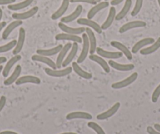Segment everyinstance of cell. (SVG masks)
Wrapping results in <instances>:
<instances>
[{
	"label": "cell",
	"instance_id": "obj_1",
	"mask_svg": "<svg viewBox=\"0 0 160 134\" xmlns=\"http://www.w3.org/2000/svg\"><path fill=\"white\" fill-rule=\"evenodd\" d=\"M82 44L83 45H82V52L80 53L79 57H78V60H77V63L78 64H82V63H83L85 61L87 56H88V53H90V42H89V38L87 33L84 32L83 34H82Z\"/></svg>",
	"mask_w": 160,
	"mask_h": 134
},
{
	"label": "cell",
	"instance_id": "obj_2",
	"mask_svg": "<svg viewBox=\"0 0 160 134\" xmlns=\"http://www.w3.org/2000/svg\"><path fill=\"white\" fill-rule=\"evenodd\" d=\"M72 67H66L64 69H53L50 67H46L45 72L47 75L51 77H57V78H60V77H64L66 75H70L72 72Z\"/></svg>",
	"mask_w": 160,
	"mask_h": 134
},
{
	"label": "cell",
	"instance_id": "obj_3",
	"mask_svg": "<svg viewBox=\"0 0 160 134\" xmlns=\"http://www.w3.org/2000/svg\"><path fill=\"white\" fill-rule=\"evenodd\" d=\"M138 77V74L137 72H134L132 75H130V76L127 77L125 79L122 80V81L117 82L113 83L112 85V88L114 89H123V88L127 87L130 85H131L132 83L134 82L137 80Z\"/></svg>",
	"mask_w": 160,
	"mask_h": 134
},
{
	"label": "cell",
	"instance_id": "obj_4",
	"mask_svg": "<svg viewBox=\"0 0 160 134\" xmlns=\"http://www.w3.org/2000/svg\"><path fill=\"white\" fill-rule=\"evenodd\" d=\"M77 23L80 25H84L87 26L90 28L93 29V31L97 32L98 34L102 33V28H101V25L98 24L97 22L93 21L92 19H88V18H79L77 21Z\"/></svg>",
	"mask_w": 160,
	"mask_h": 134
},
{
	"label": "cell",
	"instance_id": "obj_5",
	"mask_svg": "<svg viewBox=\"0 0 160 134\" xmlns=\"http://www.w3.org/2000/svg\"><path fill=\"white\" fill-rule=\"evenodd\" d=\"M147 25L144 21H130V22L127 23V24H123L122 27L119 28V33L123 34L125 32H128V31L131 30V29H134V28H139V27H144Z\"/></svg>",
	"mask_w": 160,
	"mask_h": 134
},
{
	"label": "cell",
	"instance_id": "obj_6",
	"mask_svg": "<svg viewBox=\"0 0 160 134\" xmlns=\"http://www.w3.org/2000/svg\"><path fill=\"white\" fill-rule=\"evenodd\" d=\"M38 11V7H35L33 8L30 9L28 11L24 12V13H14L12 15V17L14 20H19V21H24V20L29 19L35 16Z\"/></svg>",
	"mask_w": 160,
	"mask_h": 134
},
{
	"label": "cell",
	"instance_id": "obj_7",
	"mask_svg": "<svg viewBox=\"0 0 160 134\" xmlns=\"http://www.w3.org/2000/svg\"><path fill=\"white\" fill-rule=\"evenodd\" d=\"M58 27H60L61 31L68 34H72V35H79L81 34H83L86 32V28L83 27H72L68 26L66 24L60 22L58 24Z\"/></svg>",
	"mask_w": 160,
	"mask_h": 134
},
{
	"label": "cell",
	"instance_id": "obj_8",
	"mask_svg": "<svg viewBox=\"0 0 160 134\" xmlns=\"http://www.w3.org/2000/svg\"><path fill=\"white\" fill-rule=\"evenodd\" d=\"M96 52L98 53V54L99 56L102 57L103 58H107L109 60H116L119 59V58L122 57L123 56L121 52H111L108 51V50H104L102 48H97Z\"/></svg>",
	"mask_w": 160,
	"mask_h": 134
},
{
	"label": "cell",
	"instance_id": "obj_9",
	"mask_svg": "<svg viewBox=\"0 0 160 134\" xmlns=\"http://www.w3.org/2000/svg\"><path fill=\"white\" fill-rule=\"evenodd\" d=\"M25 37H26V32L25 29L24 27H21L19 29V36H18V39L17 40V44L15 48L13 49V55L19 54L20 52L22 50L23 47H24V42H25Z\"/></svg>",
	"mask_w": 160,
	"mask_h": 134
},
{
	"label": "cell",
	"instance_id": "obj_10",
	"mask_svg": "<svg viewBox=\"0 0 160 134\" xmlns=\"http://www.w3.org/2000/svg\"><path fill=\"white\" fill-rule=\"evenodd\" d=\"M72 44L71 42H68L67 44L63 46V48L61 49V50L59 52V53H58V58H57L56 60L57 68H61V67L64 59H65L66 57H67L68 52H69V50L72 48Z\"/></svg>",
	"mask_w": 160,
	"mask_h": 134
},
{
	"label": "cell",
	"instance_id": "obj_11",
	"mask_svg": "<svg viewBox=\"0 0 160 134\" xmlns=\"http://www.w3.org/2000/svg\"><path fill=\"white\" fill-rule=\"evenodd\" d=\"M120 105H121V104H120L119 102L115 103V104H114L112 107H110L108 110H107L106 112L97 115V119L101 120V121L108 119L109 118H111V117L113 116L114 115H115V113H117L118 109L120 108Z\"/></svg>",
	"mask_w": 160,
	"mask_h": 134
},
{
	"label": "cell",
	"instance_id": "obj_12",
	"mask_svg": "<svg viewBox=\"0 0 160 134\" xmlns=\"http://www.w3.org/2000/svg\"><path fill=\"white\" fill-rule=\"evenodd\" d=\"M111 46L113 47L114 48L117 49L118 50H119L127 58V60L129 61H131L133 59V55H132V52L126 47L125 45L122 44V43L119 42L118 41H112L111 42Z\"/></svg>",
	"mask_w": 160,
	"mask_h": 134
},
{
	"label": "cell",
	"instance_id": "obj_13",
	"mask_svg": "<svg viewBox=\"0 0 160 134\" xmlns=\"http://www.w3.org/2000/svg\"><path fill=\"white\" fill-rule=\"evenodd\" d=\"M82 10H83V7H82V6L78 5L76 8H75V10H74V12H72L71 14L61 18V22L64 23V24H68V23L72 22V21H74L75 20L78 19V18L79 17L81 13H82Z\"/></svg>",
	"mask_w": 160,
	"mask_h": 134
},
{
	"label": "cell",
	"instance_id": "obj_14",
	"mask_svg": "<svg viewBox=\"0 0 160 134\" xmlns=\"http://www.w3.org/2000/svg\"><path fill=\"white\" fill-rule=\"evenodd\" d=\"M55 39L58 41H72L73 42H77L78 44L82 42V37H80L79 35H72V34H68L64 32V33H60L55 36Z\"/></svg>",
	"mask_w": 160,
	"mask_h": 134
},
{
	"label": "cell",
	"instance_id": "obj_15",
	"mask_svg": "<svg viewBox=\"0 0 160 134\" xmlns=\"http://www.w3.org/2000/svg\"><path fill=\"white\" fill-rule=\"evenodd\" d=\"M78 50V43L77 42H73L72 46V48L69 50V53L68 54V56L66 57V58L64 59V62L62 64V67H66L68 66V64H70L71 63H72L74 58L75 57L77 54V52Z\"/></svg>",
	"mask_w": 160,
	"mask_h": 134
},
{
	"label": "cell",
	"instance_id": "obj_16",
	"mask_svg": "<svg viewBox=\"0 0 160 134\" xmlns=\"http://www.w3.org/2000/svg\"><path fill=\"white\" fill-rule=\"evenodd\" d=\"M108 6L109 2H108V1L98 2L96 5H94V7H93V8H91L89 10L88 14H87V18H88V19H93L97 13H99L100 11L103 10L104 9H106L107 7H108Z\"/></svg>",
	"mask_w": 160,
	"mask_h": 134
},
{
	"label": "cell",
	"instance_id": "obj_17",
	"mask_svg": "<svg viewBox=\"0 0 160 134\" xmlns=\"http://www.w3.org/2000/svg\"><path fill=\"white\" fill-rule=\"evenodd\" d=\"M155 41V40L153 38H144L143 39H141L133 47L131 50L132 53H137L141 50L145 48L146 46H149V45L152 44Z\"/></svg>",
	"mask_w": 160,
	"mask_h": 134
},
{
	"label": "cell",
	"instance_id": "obj_18",
	"mask_svg": "<svg viewBox=\"0 0 160 134\" xmlns=\"http://www.w3.org/2000/svg\"><path fill=\"white\" fill-rule=\"evenodd\" d=\"M69 4H70V0H63L62 3H61L59 9H58V10H56V11L52 14L51 19L53 20V21H56V20L61 18V17L66 13V11H67L68 9Z\"/></svg>",
	"mask_w": 160,
	"mask_h": 134
},
{
	"label": "cell",
	"instance_id": "obj_19",
	"mask_svg": "<svg viewBox=\"0 0 160 134\" xmlns=\"http://www.w3.org/2000/svg\"><path fill=\"white\" fill-rule=\"evenodd\" d=\"M93 116L88 112H73L68 114L66 115V119L67 120H73V119H86L91 120Z\"/></svg>",
	"mask_w": 160,
	"mask_h": 134
},
{
	"label": "cell",
	"instance_id": "obj_20",
	"mask_svg": "<svg viewBox=\"0 0 160 134\" xmlns=\"http://www.w3.org/2000/svg\"><path fill=\"white\" fill-rule=\"evenodd\" d=\"M108 64L112 68L115 69L117 71H119V72H129V71H131L133 69H134L135 67L134 64H119V63H117L114 60H110L108 61Z\"/></svg>",
	"mask_w": 160,
	"mask_h": 134
},
{
	"label": "cell",
	"instance_id": "obj_21",
	"mask_svg": "<svg viewBox=\"0 0 160 134\" xmlns=\"http://www.w3.org/2000/svg\"><path fill=\"white\" fill-rule=\"evenodd\" d=\"M85 32L87 33L89 38V42H90V54H94V53H96L97 48H98V47H97V38L94 32H93V29L90 28V27L86 28Z\"/></svg>",
	"mask_w": 160,
	"mask_h": 134
},
{
	"label": "cell",
	"instance_id": "obj_22",
	"mask_svg": "<svg viewBox=\"0 0 160 134\" xmlns=\"http://www.w3.org/2000/svg\"><path fill=\"white\" fill-rule=\"evenodd\" d=\"M32 60L33 61H37V62H41L43 63V64H47V65L49 66V67L53 69H56L57 68V65L56 63L51 60L50 58H49V57H46V56H42V55H39V54H35L32 57Z\"/></svg>",
	"mask_w": 160,
	"mask_h": 134
},
{
	"label": "cell",
	"instance_id": "obj_23",
	"mask_svg": "<svg viewBox=\"0 0 160 134\" xmlns=\"http://www.w3.org/2000/svg\"><path fill=\"white\" fill-rule=\"evenodd\" d=\"M21 55H14L12 58H10L8 61H7V64L5 65V67H3V70H2V75L4 77H8L9 74H10V71H11L12 67L14 66V64H16L18 61H21Z\"/></svg>",
	"mask_w": 160,
	"mask_h": 134
},
{
	"label": "cell",
	"instance_id": "obj_24",
	"mask_svg": "<svg viewBox=\"0 0 160 134\" xmlns=\"http://www.w3.org/2000/svg\"><path fill=\"white\" fill-rule=\"evenodd\" d=\"M17 86L20 85L25 84V83H32V84L39 85L41 83V79L39 78L34 75H24V76L19 77L18 80L16 81Z\"/></svg>",
	"mask_w": 160,
	"mask_h": 134
},
{
	"label": "cell",
	"instance_id": "obj_25",
	"mask_svg": "<svg viewBox=\"0 0 160 134\" xmlns=\"http://www.w3.org/2000/svg\"><path fill=\"white\" fill-rule=\"evenodd\" d=\"M89 58H90L91 61H94V62L98 63L103 69H104V72L106 73H109L111 71V67L109 66L108 63L102 57L99 56V55H96V54H90L89 56Z\"/></svg>",
	"mask_w": 160,
	"mask_h": 134
},
{
	"label": "cell",
	"instance_id": "obj_26",
	"mask_svg": "<svg viewBox=\"0 0 160 134\" xmlns=\"http://www.w3.org/2000/svg\"><path fill=\"white\" fill-rule=\"evenodd\" d=\"M23 21H19V20H15L14 21L10 23L8 26L5 27L3 31V33H2V39L6 40L9 38L10 35L11 34V32H13L14 29H16L17 27H19V26L22 25Z\"/></svg>",
	"mask_w": 160,
	"mask_h": 134
},
{
	"label": "cell",
	"instance_id": "obj_27",
	"mask_svg": "<svg viewBox=\"0 0 160 134\" xmlns=\"http://www.w3.org/2000/svg\"><path fill=\"white\" fill-rule=\"evenodd\" d=\"M72 70L78 75L81 78H84V79H91L93 78V75L90 72H87L86 71H84L82 67H80L79 64H78L77 62H72Z\"/></svg>",
	"mask_w": 160,
	"mask_h": 134
},
{
	"label": "cell",
	"instance_id": "obj_28",
	"mask_svg": "<svg viewBox=\"0 0 160 134\" xmlns=\"http://www.w3.org/2000/svg\"><path fill=\"white\" fill-rule=\"evenodd\" d=\"M21 71H22V67H21V66L20 64H18L16 66V67H15L13 72L12 73V75L4 81V85L5 86H10L13 83L16 82V81L19 78L20 75H21Z\"/></svg>",
	"mask_w": 160,
	"mask_h": 134
},
{
	"label": "cell",
	"instance_id": "obj_29",
	"mask_svg": "<svg viewBox=\"0 0 160 134\" xmlns=\"http://www.w3.org/2000/svg\"><path fill=\"white\" fill-rule=\"evenodd\" d=\"M62 48H63L62 45H58V46H57V47H53V48H51V49H49V50L38 49V50H36V53L37 54L42 55V56L49 57H50L51 56H54V55L58 54Z\"/></svg>",
	"mask_w": 160,
	"mask_h": 134
},
{
	"label": "cell",
	"instance_id": "obj_30",
	"mask_svg": "<svg viewBox=\"0 0 160 134\" xmlns=\"http://www.w3.org/2000/svg\"><path fill=\"white\" fill-rule=\"evenodd\" d=\"M160 48V37L157 40H155L151 46L148 47H145V48L142 49L140 50V53L143 56H146V55L152 54V53L156 52L158 49Z\"/></svg>",
	"mask_w": 160,
	"mask_h": 134
},
{
	"label": "cell",
	"instance_id": "obj_31",
	"mask_svg": "<svg viewBox=\"0 0 160 134\" xmlns=\"http://www.w3.org/2000/svg\"><path fill=\"white\" fill-rule=\"evenodd\" d=\"M115 16H116V10H115V7H112L110 10H109L108 16L107 19L103 23L102 25L101 26L102 30H107V29H108L111 27L113 21L115 20Z\"/></svg>",
	"mask_w": 160,
	"mask_h": 134
},
{
	"label": "cell",
	"instance_id": "obj_32",
	"mask_svg": "<svg viewBox=\"0 0 160 134\" xmlns=\"http://www.w3.org/2000/svg\"><path fill=\"white\" fill-rule=\"evenodd\" d=\"M132 7V0H125V3H124L123 7L122 9L119 11V13L118 14H116L115 16V20L116 21H121V20L123 19L126 16H127V13L130 12V8Z\"/></svg>",
	"mask_w": 160,
	"mask_h": 134
},
{
	"label": "cell",
	"instance_id": "obj_33",
	"mask_svg": "<svg viewBox=\"0 0 160 134\" xmlns=\"http://www.w3.org/2000/svg\"><path fill=\"white\" fill-rule=\"evenodd\" d=\"M33 1L34 0H24L23 2H18V3L10 4V5H8V9L10 10H13V11L23 10V9L29 7L33 2Z\"/></svg>",
	"mask_w": 160,
	"mask_h": 134
},
{
	"label": "cell",
	"instance_id": "obj_34",
	"mask_svg": "<svg viewBox=\"0 0 160 134\" xmlns=\"http://www.w3.org/2000/svg\"><path fill=\"white\" fill-rule=\"evenodd\" d=\"M17 44V40H12L10 42L7 43L5 45L0 46V53H7V52L10 51V50H13L15 48Z\"/></svg>",
	"mask_w": 160,
	"mask_h": 134
},
{
	"label": "cell",
	"instance_id": "obj_35",
	"mask_svg": "<svg viewBox=\"0 0 160 134\" xmlns=\"http://www.w3.org/2000/svg\"><path fill=\"white\" fill-rule=\"evenodd\" d=\"M88 127L93 129L94 132H96L97 134H106L104 129H102V127L101 126H99L98 123L94 122H89Z\"/></svg>",
	"mask_w": 160,
	"mask_h": 134
},
{
	"label": "cell",
	"instance_id": "obj_36",
	"mask_svg": "<svg viewBox=\"0 0 160 134\" xmlns=\"http://www.w3.org/2000/svg\"><path fill=\"white\" fill-rule=\"evenodd\" d=\"M143 2H144V0H136L135 6L131 12L132 17L137 16V15L140 13V11H141V8H142L143 7Z\"/></svg>",
	"mask_w": 160,
	"mask_h": 134
},
{
	"label": "cell",
	"instance_id": "obj_37",
	"mask_svg": "<svg viewBox=\"0 0 160 134\" xmlns=\"http://www.w3.org/2000/svg\"><path fill=\"white\" fill-rule=\"evenodd\" d=\"M160 97V84L157 86L153 91L152 95V101L153 103H156L158 101V98Z\"/></svg>",
	"mask_w": 160,
	"mask_h": 134
},
{
	"label": "cell",
	"instance_id": "obj_38",
	"mask_svg": "<svg viewBox=\"0 0 160 134\" xmlns=\"http://www.w3.org/2000/svg\"><path fill=\"white\" fill-rule=\"evenodd\" d=\"M72 3H76V2H84V3L91 4V5H96L98 3L96 0H70Z\"/></svg>",
	"mask_w": 160,
	"mask_h": 134
},
{
	"label": "cell",
	"instance_id": "obj_39",
	"mask_svg": "<svg viewBox=\"0 0 160 134\" xmlns=\"http://www.w3.org/2000/svg\"><path fill=\"white\" fill-rule=\"evenodd\" d=\"M6 103H7V98L5 96H2L0 97V112H2V109L4 108Z\"/></svg>",
	"mask_w": 160,
	"mask_h": 134
},
{
	"label": "cell",
	"instance_id": "obj_40",
	"mask_svg": "<svg viewBox=\"0 0 160 134\" xmlns=\"http://www.w3.org/2000/svg\"><path fill=\"white\" fill-rule=\"evenodd\" d=\"M147 132L148 134H160V132L155 129V128L152 126H148L147 127Z\"/></svg>",
	"mask_w": 160,
	"mask_h": 134
},
{
	"label": "cell",
	"instance_id": "obj_41",
	"mask_svg": "<svg viewBox=\"0 0 160 134\" xmlns=\"http://www.w3.org/2000/svg\"><path fill=\"white\" fill-rule=\"evenodd\" d=\"M16 2V0H0V5H10Z\"/></svg>",
	"mask_w": 160,
	"mask_h": 134
},
{
	"label": "cell",
	"instance_id": "obj_42",
	"mask_svg": "<svg viewBox=\"0 0 160 134\" xmlns=\"http://www.w3.org/2000/svg\"><path fill=\"white\" fill-rule=\"evenodd\" d=\"M124 0H112V2H111V5L112 6V7H114V6H117L118 5V4H120L121 2H123Z\"/></svg>",
	"mask_w": 160,
	"mask_h": 134
},
{
	"label": "cell",
	"instance_id": "obj_43",
	"mask_svg": "<svg viewBox=\"0 0 160 134\" xmlns=\"http://www.w3.org/2000/svg\"><path fill=\"white\" fill-rule=\"evenodd\" d=\"M0 134H19V133L14 132V131L5 130V131H2V132H0Z\"/></svg>",
	"mask_w": 160,
	"mask_h": 134
},
{
	"label": "cell",
	"instance_id": "obj_44",
	"mask_svg": "<svg viewBox=\"0 0 160 134\" xmlns=\"http://www.w3.org/2000/svg\"><path fill=\"white\" fill-rule=\"evenodd\" d=\"M7 26V23L5 21H2V22L0 23V32H2V30L3 28H5V27Z\"/></svg>",
	"mask_w": 160,
	"mask_h": 134
},
{
	"label": "cell",
	"instance_id": "obj_45",
	"mask_svg": "<svg viewBox=\"0 0 160 134\" xmlns=\"http://www.w3.org/2000/svg\"><path fill=\"white\" fill-rule=\"evenodd\" d=\"M6 62H7V58L5 57H0V65H2Z\"/></svg>",
	"mask_w": 160,
	"mask_h": 134
},
{
	"label": "cell",
	"instance_id": "obj_46",
	"mask_svg": "<svg viewBox=\"0 0 160 134\" xmlns=\"http://www.w3.org/2000/svg\"><path fill=\"white\" fill-rule=\"evenodd\" d=\"M154 128H155V129H156L157 131L160 132V124H158V123H155V124L154 125Z\"/></svg>",
	"mask_w": 160,
	"mask_h": 134
},
{
	"label": "cell",
	"instance_id": "obj_47",
	"mask_svg": "<svg viewBox=\"0 0 160 134\" xmlns=\"http://www.w3.org/2000/svg\"><path fill=\"white\" fill-rule=\"evenodd\" d=\"M2 14H3V12H2V10L0 9V23H1V20H2Z\"/></svg>",
	"mask_w": 160,
	"mask_h": 134
},
{
	"label": "cell",
	"instance_id": "obj_48",
	"mask_svg": "<svg viewBox=\"0 0 160 134\" xmlns=\"http://www.w3.org/2000/svg\"><path fill=\"white\" fill-rule=\"evenodd\" d=\"M60 134H77L75 132H62V133H60Z\"/></svg>",
	"mask_w": 160,
	"mask_h": 134
},
{
	"label": "cell",
	"instance_id": "obj_49",
	"mask_svg": "<svg viewBox=\"0 0 160 134\" xmlns=\"http://www.w3.org/2000/svg\"><path fill=\"white\" fill-rule=\"evenodd\" d=\"M2 70H3V66L0 65V74H1V72H2Z\"/></svg>",
	"mask_w": 160,
	"mask_h": 134
},
{
	"label": "cell",
	"instance_id": "obj_50",
	"mask_svg": "<svg viewBox=\"0 0 160 134\" xmlns=\"http://www.w3.org/2000/svg\"><path fill=\"white\" fill-rule=\"evenodd\" d=\"M158 5H159V7H160V0H158Z\"/></svg>",
	"mask_w": 160,
	"mask_h": 134
},
{
	"label": "cell",
	"instance_id": "obj_51",
	"mask_svg": "<svg viewBox=\"0 0 160 134\" xmlns=\"http://www.w3.org/2000/svg\"><path fill=\"white\" fill-rule=\"evenodd\" d=\"M96 1H97V2H98H98H101V0H96Z\"/></svg>",
	"mask_w": 160,
	"mask_h": 134
},
{
	"label": "cell",
	"instance_id": "obj_52",
	"mask_svg": "<svg viewBox=\"0 0 160 134\" xmlns=\"http://www.w3.org/2000/svg\"><path fill=\"white\" fill-rule=\"evenodd\" d=\"M104 1H108V0H104Z\"/></svg>",
	"mask_w": 160,
	"mask_h": 134
}]
</instances>
